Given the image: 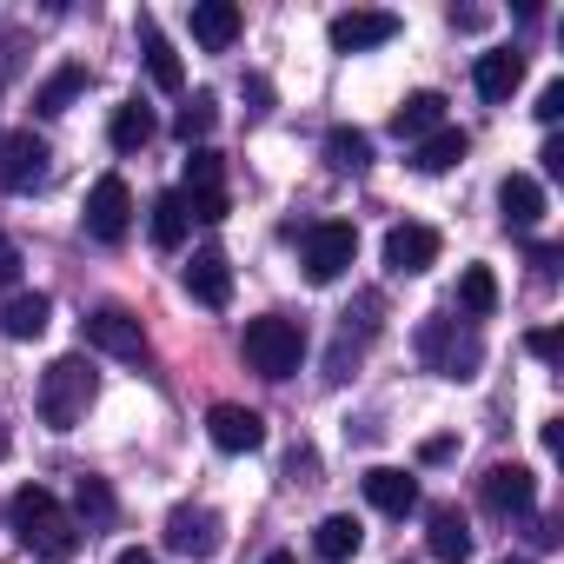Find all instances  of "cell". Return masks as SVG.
<instances>
[{
	"label": "cell",
	"mask_w": 564,
	"mask_h": 564,
	"mask_svg": "<svg viewBox=\"0 0 564 564\" xmlns=\"http://www.w3.org/2000/svg\"><path fill=\"white\" fill-rule=\"evenodd\" d=\"M180 206H186V219H199V226H219L232 206H226V186H193V193H180Z\"/></svg>",
	"instance_id": "obj_32"
},
{
	"label": "cell",
	"mask_w": 564,
	"mask_h": 564,
	"mask_svg": "<svg viewBox=\"0 0 564 564\" xmlns=\"http://www.w3.org/2000/svg\"><path fill=\"white\" fill-rule=\"evenodd\" d=\"M87 346L107 359H147V333L127 306H94L87 313Z\"/></svg>",
	"instance_id": "obj_8"
},
{
	"label": "cell",
	"mask_w": 564,
	"mask_h": 564,
	"mask_svg": "<svg viewBox=\"0 0 564 564\" xmlns=\"http://www.w3.org/2000/svg\"><path fill=\"white\" fill-rule=\"evenodd\" d=\"M219 511L213 505H173L166 511V551H180V557H213L219 551Z\"/></svg>",
	"instance_id": "obj_9"
},
{
	"label": "cell",
	"mask_w": 564,
	"mask_h": 564,
	"mask_svg": "<svg viewBox=\"0 0 564 564\" xmlns=\"http://www.w3.org/2000/svg\"><path fill=\"white\" fill-rule=\"evenodd\" d=\"M21 74V34H0V80Z\"/></svg>",
	"instance_id": "obj_36"
},
{
	"label": "cell",
	"mask_w": 564,
	"mask_h": 564,
	"mask_svg": "<svg viewBox=\"0 0 564 564\" xmlns=\"http://www.w3.org/2000/svg\"><path fill=\"white\" fill-rule=\"evenodd\" d=\"M213 127H219V100H213V94H193V100L173 113V133H180L186 147H206V133H213Z\"/></svg>",
	"instance_id": "obj_29"
},
{
	"label": "cell",
	"mask_w": 564,
	"mask_h": 564,
	"mask_svg": "<svg viewBox=\"0 0 564 564\" xmlns=\"http://www.w3.org/2000/svg\"><path fill=\"white\" fill-rule=\"evenodd\" d=\"M458 313L465 319H491L498 313V279H491V265H465V279H458Z\"/></svg>",
	"instance_id": "obj_27"
},
{
	"label": "cell",
	"mask_w": 564,
	"mask_h": 564,
	"mask_svg": "<svg viewBox=\"0 0 564 564\" xmlns=\"http://www.w3.org/2000/svg\"><path fill=\"white\" fill-rule=\"evenodd\" d=\"M366 498H372V511L405 518V511H419V478L399 471V465H372V471H366Z\"/></svg>",
	"instance_id": "obj_16"
},
{
	"label": "cell",
	"mask_w": 564,
	"mask_h": 564,
	"mask_svg": "<svg viewBox=\"0 0 564 564\" xmlns=\"http://www.w3.org/2000/svg\"><path fill=\"white\" fill-rule=\"evenodd\" d=\"M425 551H432L438 564H465V557H471V524H465L458 505H432V518H425Z\"/></svg>",
	"instance_id": "obj_15"
},
{
	"label": "cell",
	"mask_w": 564,
	"mask_h": 564,
	"mask_svg": "<svg viewBox=\"0 0 564 564\" xmlns=\"http://www.w3.org/2000/svg\"><path fill=\"white\" fill-rule=\"evenodd\" d=\"M538 160H544V173H564V140H544V153H538Z\"/></svg>",
	"instance_id": "obj_38"
},
{
	"label": "cell",
	"mask_w": 564,
	"mask_h": 564,
	"mask_svg": "<svg viewBox=\"0 0 564 564\" xmlns=\"http://www.w3.org/2000/svg\"><path fill=\"white\" fill-rule=\"evenodd\" d=\"M193 41L206 54H226L239 41V8H232V0H199V8H193Z\"/></svg>",
	"instance_id": "obj_19"
},
{
	"label": "cell",
	"mask_w": 564,
	"mask_h": 564,
	"mask_svg": "<svg viewBox=\"0 0 564 564\" xmlns=\"http://www.w3.org/2000/svg\"><path fill=\"white\" fill-rule=\"evenodd\" d=\"M359 544H366V524H359L352 511H333V518H319V524H313V551H319L326 564L359 557Z\"/></svg>",
	"instance_id": "obj_18"
},
{
	"label": "cell",
	"mask_w": 564,
	"mask_h": 564,
	"mask_svg": "<svg viewBox=\"0 0 564 564\" xmlns=\"http://www.w3.org/2000/svg\"><path fill=\"white\" fill-rule=\"evenodd\" d=\"M498 564H531V557H498Z\"/></svg>",
	"instance_id": "obj_44"
},
{
	"label": "cell",
	"mask_w": 564,
	"mask_h": 564,
	"mask_svg": "<svg viewBox=\"0 0 564 564\" xmlns=\"http://www.w3.org/2000/svg\"><path fill=\"white\" fill-rule=\"evenodd\" d=\"M524 346H531V359H557V333H551V326H538Z\"/></svg>",
	"instance_id": "obj_37"
},
{
	"label": "cell",
	"mask_w": 564,
	"mask_h": 564,
	"mask_svg": "<svg viewBox=\"0 0 564 564\" xmlns=\"http://www.w3.org/2000/svg\"><path fill=\"white\" fill-rule=\"evenodd\" d=\"M478 498H485V511H498V518H524V511L538 505V471H524V465H491L485 485H478Z\"/></svg>",
	"instance_id": "obj_11"
},
{
	"label": "cell",
	"mask_w": 564,
	"mask_h": 564,
	"mask_svg": "<svg viewBox=\"0 0 564 564\" xmlns=\"http://www.w3.org/2000/svg\"><path fill=\"white\" fill-rule=\"evenodd\" d=\"M452 28H465V34H471V28H485V14H478V8H452Z\"/></svg>",
	"instance_id": "obj_40"
},
{
	"label": "cell",
	"mask_w": 564,
	"mask_h": 564,
	"mask_svg": "<svg viewBox=\"0 0 564 564\" xmlns=\"http://www.w3.org/2000/svg\"><path fill=\"white\" fill-rule=\"evenodd\" d=\"M193 186H226V160L213 147H186V193Z\"/></svg>",
	"instance_id": "obj_33"
},
{
	"label": "cell",
	"mask_w": 564,
	"mask_h": 564,
	"mask_svg": "<svg viewBox=\"0 0 564 564\" xmlns=\"http://www.w3.org/2000/svg\"><path fill=\"white\" fill-rule=\"evenodd\" d=\"M47 319H54V300L47 293H14L8 313H0V333H8V339H41Z\"/></svg>",
	"instance_id": "obj_24"
},
{
	"label": "cell",
	"mask_w": 564,
	"mask_h": 564,
	"mask_svg": "<svg viewBox=\"0 0 564 564\" xmlns=\"http://www.w3.org/2000/svg\"><path fill=\"white\" fill-rule=\"evenodd\" d=\"M94 366L80 359V352H67V359H54L47 372H41V425H54V432H74L80 419H87V405H94Z\"/></svg>",
	"instance_id": "obj_3"
},
{
	"label": "cell",
	"mask_w": 564,
	"mask_h": 564,
	"mask_svg": "<svg viewBox=\"0 0 564 564\" xmlns=\"http://www.w3.org/2000/svg\"><path fill=\"white\" fill-rule=\"evenodd\" d=\"M531 265L538 272H557V246H531Z\"/></svg>",
	"instance_id": "obj_41"
},
{
	"label": "cell",
	"mask_w": 564,
	"mask_h": 564,
	"mask_svg": "<svg viewBox=\"0 0 564 564\" xmlns=\"http://www.w3.org/2000/svg\"><path fill=\"white\" fill-rule=\"evenodd\" d=\"M386 265H392L399 279L432 272V265H438V232H432V226H412V219L392 226V232H386Z\"/></svg>",
	"instance_id": "obj_12"
},
{
	"label": "cell",
	"mask_w": 564,
	"mask_h": 564,
	"mask_svg": "<svg viewBox=\"0 0 564 564\" xmlns=\"http://www.w3.org/2000/svg\"><path fill=\"white\" fill-rule=\"evenodd\" d=\"M352 259H359V232H352L346 219L306 226V279H313V286H333V279H339Z\"/></svg>",
	"instance_id": "obj_5"
},
{
	"label": "cell",
	"mask_w": 564,
	"mask_h": 564,
	"mask_svg": "<svg viewBox=\"0 0 564 564\" xmlns=\"http://www.w3.org/2000/svg\"><path fill=\"white\" fill-rule=\"evenodd\" d=\"M140 54H147V74H153V87H160V94H180V87H186L180 54H173V41H166L153 21H140Z\"/></svg>",
	"instance_id": "obj_20"
},
{
	"label": "cell",
	"mask_w": 564,
	"mask_h": 564,
	"mask_svg": "<svg viewBox=\"0 0 564 564\" xmlns=\"http://www.w3.org/2000/svg\"><path fill=\"white\" fill-rule=\"evenodd\" d=\"M87 232H94L100 246H120V239L133 232V193H127L120 173L94 180V193H87Z\"/></svg>",
	"instance_id": "obj_6"
},
{
	"label": "cell",
	"mask_w": 564,
	"mask_h": 564,
	"mask_svg": "<svg viewBox=\"0 0 564 564\" xmlns=\"http://www.w3.org/2000/svg\"><path fill=\"white\" fill-rule=\"evenodd\" d=\"M265 564H300V557H293V551H272V557H265Z\"/></svg>",
	"instance_id": "obj_43"
},
{
	"label": "cell",
	"mask_w": 564,
	"mask_h": 564,
	"mask_svg": "<svg viewBox=\"0 0 564 564\" xmlns=\"http://www.w3.org/2000/svg\"><path fill=\"white\" fill-rule=\"evenodd\" d=\"M399 34V14H379V8H352V14H333L326 41L333 54H366V47H386Z\"/></svg>",
	"instance_id": "obj_10"
},
{
	"label": "cell",
	"mask_w": 564,
	"mask_h": 564,
	"mask_svg": "<svg viewBox=\"0 0 564 564\" xmlns=\"http://www.w3.org/2000/svg\"><path fill=\"white\" fill-rule=\"evenodd\" d=\"M419 359H425V372H438V379H478L485 339L471 333V319L458 326L452 313H432V319L419 326Z\"/></svg>",
	"instance_id": "obj_2"
},
{
	"label": "cell",
	"mask_w": 564,
	"mask_h": 564,
	"mask_svg": "<svg viewBox=\"0 0 564 564\" xmlns=\"http://www.w3.org/2000/svg\"><path fill=\"white\" fill-rule=\"evenodd\" d=\"M186 293H193L199 306H213V313L232 300V265H226L219 246H199V252L186 259Z\"/></svg>",
	"instance_id": "obj_14"
},
{
	"label": "cell",
	"mask_w": 564,
	"mask_h": 564,
	"mask_svg": "<svg viewBox=\"0 0 564 564\" xmlns=\"http://www.w3.org/2000/svg\"><path fill=\"white\" fill-rule=\"evenodd\" d=\"M113 518H120V498H113V485H107V478H80V485H74V524L94 538V531H107Z\"/></svg>",
	"instance_id": "obj_23"
},
{
	"label": "cell",
	"mask_w": 564,
	"mask_h": 564,
	"mask_svg": "<svg viewBox=\"0 0 564 564\" xmlns=\"http://www.w3.org/2000/svg\"><path fill=\"white\" fill-rule=\"evenodd\" d=\"M14 279H21V246L0 232V286H14Z\"/></svg>",
	"instance_id": "obj_35"
},
{
	"label": "cell",
	"mask_w": 564,
	"mask_h": 564,
	"mask_svg": "<svg viewBox=\"0 0 564 564\" xmlns=\"http://www.w3.org/2000/svg\"><path fill=\"white\" fill-rule=\"evenodd\" d=\"M531 113H538V120H544V127H551V120H557V113H564V80H551V87H544V94H538V107H531Z\"/></svg>",
	"instance_id": "obj_34"
},
{
	"label": "cell",
	"mask_w": 564,
	"mask_h": 564,
	"mask_svg": "<svg viewBox=\"0 0 564 564\" xmlns=\"http://www.w3.org/2000/svg\"><path fill=\"white\" fill-rule=\"evenodd\" d=\"M498 206H505V226H511V232H531V226L544 219V186H538L531 173H505Z\"/></svg>",
	"instance_id": "obj_17"
},
{
	"label": "cell",
	"mask_w": 564,
	"mask_h": 564,
	"mask_svg": "<svg viewBox=\"0 0 564 564\" xmlns=\"http://www.w3.org/2000/svg\"><path fill=\"white\" fill-rule=\"evenodd\" d=\"M478 94L485 100H511L518 94V80H524V54L518 47H498V54H478Z\"/></svg>",
	"instance_id": "obj_21"
},
{
	"label": "cell",
	"mask_w": 564,
	"mask_h": 564,
	"mask_svg": "<svg viewBox=\"0 0 564 564\" xmlns=\"http://www.w3.org/2000/svg\"><path fill=\"white\" fill-rule=\"evenodd\" d=\"M8 524H14V538H21L34 557H47V564H67V557H80V544H87V531L74 524V511H67L47 485H21L14 505H8Z\"/></svg>",
	"instance_id": "obj_1"
},
{
	"label": "cell",
	"mask_w": 564,
	"mask_h": 564,
	"mask_svg": "<svg viewBox=\"0 0 564 564\" xmlns=\"http://www.w3.org/2000/svg\"><path fill=\"white\" fill-rule=\"evenodd\" d=\"M186 226H193V219H186L180 193H160V199H153V246H160V252H180V246H186Z\"/></svg>",
	"instance_id": "obj_31"
},
{
	"label": "cell",
	"mask_w": 564,
	"mask_h": 564,
	"mask_svg": "<svg viewBox=\"0 0 564 564\" xmlns=\"http://www.w3.org/2000/svg\"><path fill=\"white\" fill-rule=\"evenodd\" d=\"M206 438L239 458V452H259V445H265V419H259L252 405H213V412H206Z\"/></svg>",
	"instance_id": "obj_13"
},
{
	"label": "cell",
	"mask_w": 564,
	"mask_h": 564,
	"mask_svg": "<svg viewBox=\"0 0 564 564\" xmlns=\"http://www.w3.org/2000/svg\"><path fill=\"white\" fill-rule=\"evenodd\" d=\"M465 153H471L465 127H438V133H425V140L412 147V166H419V173H445V166H458Z\"/></svg>",
	"instance_id": "obj_25"
},
{
	"label": "cell",
	"mask_w": 564,
	"mask_h": 564,
	"mask_svg": "<svg viewBox=\"0 0 564 564\" xmlns=\"http://www.w3.org/2000/svg\"><path fill=\"white\" fill-rule=\"evenodd\" d=\"M239 352H246V366H252L259 379H293L300 359H306V333H300V319L265 313V319H246Z\"/></svg>",
	"instance_id": "obj_4"
},
{
	"label": "cell",
	"mask_w": 564,
	"mask_h": 564,
	"mask_svg": "<svg viewBox=\"0 0 564 564\" xmlns=\"http://www.w3.org/2000/svg\"><path fill=\"white\" fill-rule=\"evenodd\" d=\"M438 127H445V94H432V87H425V94H405V107L392 113V133L412 140V147H419L425 133H438Z\"/></svg>",
	"instance_id": "obj_22"
},
{
	"label": "cell",
	"mask_w": 564,
	"mask_h": 564,
	"mask_svg": "<svg viewBox=\"0 0 564 564\" xmlns=\"http://www.w3.org/2000/svg\"><path fill=\"white\" fill-rule=\"evenodd\" d=\"M326 160H333L339 173H366V166H372V140H366L359 127H333V133H326Z\"/></svg>",
	"instance_id": "obj_30"
},
{
	"label": "cell",
	"mask_w": 564,
	"mask_h": 564,
	"mask_svg": "<svg viewBox=\"0 0 564 564\" xmlns=\"http://www.w3.org/2000/svg\"><path fill=\"white\" fill-rule=\"evenodd\" d=\"M113 564H153V551H140V544H133V551H120Z\"/></svg>",
	"instance_id": "obj_42"
},
{
	"label": "cell",
	"mask_w": 564,
	"mask_h": 564,
	"mask_svg": "<svg viewBox=\"0 0 564 564\" xmlns=\"http://www.w3.org/2000/svg\"><path fill=\"white\" fill-rule=\"evenodd\" d=\"M107 133H113V153H140L160 127H153V107L147 100H127V107H113V127Z\"/></svg>",
	"instance_id": "obj_26"
},
{
	"label": "cell",
	"mask_w": 564,
	"mask_h": 564,
	"mask_svg": "<svg viewBox=\"0 0 564 564\" xmlns=\"http://www.w3.org/2000/svg\"><path fill=\"white\" fill-rule=\"evenodd\" d=\"M47 140L34 133V127H21V133H8V140H0V186H8V193H34L41 180H47Z\"/></svg>",
	"instance_id": "obj_7"
},
{
	"label": "cell",
	"mask_w": 564,
	"mask_h": 564,
	"mask_svg": "<svg viewBox=\"0 0 564 564\" xmlns=\"http://www.w3.org/2000/svg\"><path fill=\"white\" fill-rule=\"evenodd\" d=\"M80 94H87V67H61V74L34 94V113H41V120H54V113H67Z\"/></svg>",
	"instance_id": "obj_28"
},
{
	"label": "cell",
	"mask_w": 564,
	"mask_h": 564,
	"mask_svg": "<svg viewBox=\"0 0 564 564\" xmlns=\"http://www.w3.org/2000/svg\"><path fill=\"white\" fill-rule=\"evenodd\" d=\"M419 458H425V465H438V458H452V438H425V445H419Z\"/></svg>",
	"instance_id": "obj_39"
}]
</instances>
